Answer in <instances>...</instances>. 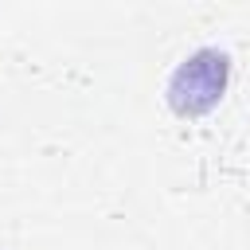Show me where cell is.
Listing matches in <instances>:
<instances>
[{
	"label": "cell",
	"instance_id": "6da1fadb",
	"mask_svg": "<svg viewBox=\"0 0 250 250\" xmlns=\"http://www.w3.org/2000/svg\"><path fill=\"white\" fill-rule=\"evenodd\" d=\"M227 82H230V55L219 47H199L168 74V105L180 117H203L223 102Z\"/></svg>",
	"mask_w": 250,
	"mask_h": 250
}]
</instances>
